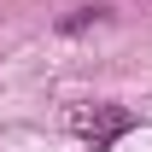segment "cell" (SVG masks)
Wrapping results in <instances>:
<instances>
[{"label": "cell", "instance_id": "1", "mask_svg": "<svg viewBox=\"0 0 152 152\" xmlns=\"http://www.w3.org/2000/svg\"><path fill=\"white\" fill-rule=\"evenodd\" d=\"M70 129L88 140V152H111L123 134H134V129H140V117H134L129 105L94 99V105H76V111H70Z\"/></svg>", "mask_w": 152, "mask_h": 152}, {"label": "cell", "instance_id": "2", "mask_svg": "<svg viewBox=\"0 0 152 152\" xmlns=\"http://www.w3.org/2000/svg\"><path fill=\"white\" fill-rule=\"evenodd\" d=\"M146 6H152V0H146Z\"/></svg>", "mask_w": 152, "mask_h": 152}]
</instances>
